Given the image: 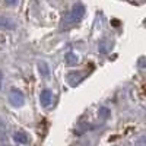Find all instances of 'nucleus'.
I'll list each match as a JSON object with an SVG mask.
<instances>
[{
	"label": "nucleus",
	"instance_id": "nucleus-2",
	"mask_svg": "<svg viewBox=\"0 0 146 146\" xmlns=\"http://www.w3.org/2000/svg\"><path fill=\"white\" fill-rule=\"evenodd\" d=\"M23 101H25L23 94L16 88H12L10 92H9V102L13 107H21V105H23Z\"/></svg>",
	"mask_w": 146,
	"mask_h": 146
},
{
	"label": "nucleus",
	"instance_id": "nucleus-6",
	"mask_svg": "<svg viewBox=\"0 0 146 146\" xmlns=\"http://www.w3.org/2000/svg\"><path fill=\"white\" fill-rule=\"evenodd\" d=\"M66 60H67L69 64H76V63H78V57L73 54V53H69V54L66 56Z\"/></svg>",
	"mask_w": 146,
	"mask_h": 146
},
{
	"label": "nucleus",
	"instance_id": "nucleus-3",
	"mask_svg": "<svg viewBox=\"0 0 146 146\" xmlns=\"http://www.w3.org/2000/svg\"><path fill=\"white\" fill-rule=\"evenodd\" d=\"M40 102H41V105L42 107H50L51 105V102H53V92L50 91V89H44L42 92H41V96H40Z\"/></svg>",
	"mask_w": 146,
	"mask_h": 146
},
{
	"label": "nucleus",
	"instance_id": "nucleus-1",
	"mask_svg": "<svg viewBox=\"0 0 146 146\" xmlns=\"http://www.w3.org/2000/svg\"><path fill=\"white\" fill-rule=\"evenodd\" d=\"M83 15H85V7H83V5L76 3L75 6L72 7L70 13H69V16H67V23H69V25H75V23H78V22L83 18Z\"/></svg>",
	"mask_w": 146,
	"mask_h": 146
},
{
	"label": "nucleus",
	"instance_id": "nucleus-7",
	"mask_svg": "<svg viewBox=\"0 0 146 146\" xmlns=\"http://www.w3.org/2000/svg\"><path fill=\"white\" fill-rule=\"evenodd\" d=\"M100 114L104 115V117H108V115H110V111H108L107 108H101V110H100Z\"/></svg>",
	"mask_w": 146,
	"mask_h": 146
},
{
	"label": "nucleus",
	"instance_id": "nucleus-8",
	"mask_svg": "<svg viewBox=\"0 0 146 146\" xmlns=\"http://www.w3.org/2000/svg\"><path fill=\"white\" fill-rule=\"evenodd\" d=\"M6 3L12 6V5H16V3H18V0H6Z\"/></svg>",
	"mask_w": 146,
	"mask_h": 146
},
{
	"label": "nucleus",
	"instance_id": "nucleus-5",
	"mask_svg": "<svg viewBox=\"0 0 146 146\" xmlns=\"http://www.w3.org/2000/svg\"><path fill=\"white\" fill-rule=\"evenodd\" d=\"M0 27H3V28H13V22H10L9 19L6 18H0Z\"/></svg>",
	"mask_w": 146,
	"mask_h": 146
},
{
	"label": "nucleus",
	"instance_id": "nucleus-9",
	"mask_svg": "<svg viewBox=\"0 0 146 146\" xmlns=\"http://www.w3.org/2000/svg\"><path fill=\"white\" fill-rule=\"evenodd\" d=\"M2 82H3V73L0 72V86H2Z\"/></svg>",
	"mask_w": 146,
	"mask_h": 146
},
{
	"label": "nucleus",
	"instance_id": "nucleus-4",
	"mask_svg": "<svg viewBox=\"0 0 146 146\" xmlns=\"http://www.w3.org/2000/svg\"><path fill=\"white\" fill-rule=\"evenodd\" d=\"M13 140L16 142V143H21V145H27L28 142H29V137H28V135L25 131H16L15 135H13Z\"/></svg>",
	"mask_w": 146,
	"mask_h": 146
}]
</instances>
